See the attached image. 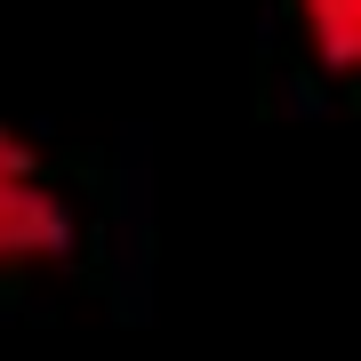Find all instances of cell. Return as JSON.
<instances>
[{"label": "cell", "mask_w": 361, "mask_h": 361, "mask_svg": "<svg viewBox=\"0 0 361 361\" xmlns=\"http://www.w3.org/2000/svg\"><path fill=\"white\" fill-rule=\"evenodd\" d=\"M73 249V209L49 185L40 153L16 129H0V273L8 265H56Z\"/></svg>", "instance_id": "obj_1"}, {"label": "cell", "mask_w": 361, "mask_h": 361, "mask_svg": "<svg viewBox=\"0 0 361 361\" xmlns=\"http://www.w3.org/2000/svg\"><path fill=\"white\" fill-rule=\"evenodd\" d=\"M297 16H305L322 65L329 73H353V56H361V0H297Z\"/></svg>", "instance_id": "obj_2"}]
</instances>
